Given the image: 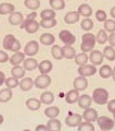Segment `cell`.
Wrapping results in <instances>:
<instances>
[{"label":"cell","mask_w":115,"mask_h":131,"mask_svg":"<svg viewBox=\"0 0 115 131\" xmlns=\"http://www.w3.org/2000/svg\"><path fill=\"white\" fill-rule=\"evenodd\" d=\"M10 57L8 55V52H6L5 50H0V63H5L7 61H9Z\"/></svg>","instance_id":"48"},{"label":"cell","mask_w":115,"mask_h":131,"mask_svg":"<svg viewBox=\"0 0 115 131\" xmlns=\"http://www.w3.org/2000/svg\"><path fill=\"white\" fill-rule=\"evenodd\" d=\"M53 101H54V95H53L52 92L46 91L40 95V102L45 105H51L53 103Z\"/></svg>","instance_id":"27"},{"label":"cell","mask_w":115,"mask_h":131,"mask_svg":"<svg viewBox=\"0 0 115 131\" xmlns=\"http://www.w3.org/2000/svg\"><path fill=\"white\" fill-rule=\"evenodd\" d=\"M3 121H5V118H3V116H2L1 114H0V125H1Z\"/></svg>","instance_id":"56"},{"label":"cell","mask_w":115,"mask_h":131,"mask_svg":"<svg viewBox=\"0 0 115 131\" xmlns=\"http://www.w3.org/2000/svg\"><path fill=\"white\" fill-rule=\"evenodd\" d=\"M108 33H106L104 30H100L99 32L97 33L96 35V40L98 44H105L106 42H108Z\"/></svg>","instance_id":"37"},{"label":"cell","mask_w":115,"mask_h":131,"mask_svg":"<svg viewBox=\"0 0 115 131\" xmlns=\"http://www.w3.org/2000/svg\"><path fill=\"white\" fill-rule=\"evenodd\" d=\"M78 98H79V92L75 89L69 90V91L65 94V101H66V103H68V104L77 103Z\"/></svg>","instance_id":"17"},{"label":"cell","mask_w":115,"mask_h":131,"mask_svg":"<svg viewBox=\"0 0 115 131\" xmlns=\"http://www.w3.org/2000/svg\"><path fill=\"white\" fill-rule=\"evenodd\" d=\"M97 68L96 66H93L92 63L91 64H88L86 63L84 66H79L78 67V70H77V72H78V74L81 75V77H92L97 73Z\"/></svg>","instance_id":"4"},{"label":"cell","mask_w":115,"mask_h":131,"mask_svg":"<svg viewBox=\"0 0 115 131\" xmlns=\"http://www.w3.org/2000/svg\"><path fill=\"white\" fill-rule=\"evenodd\" d=\"M73 86L75 90H77L78 92L80 91H85L88 88V80L86 79V77H77L73 82Z\"/></svg>","instance_id":"9"},{"label":"cell","mask_w":115,"mask_h":131,"mask_svg":"<svg viewBox=\"0 0 115 131\" xmlns=\"http://www.w3.org/2000/svg\"><path fill=\"white\" fill-rule=\"evenodd\" d=\"M20 89L24 92H27L32 90V88L34 86V81L32 80V78H22L21 81H20V84H19Z\"/></svg>","instance_id":"22"},{"label":"cell","mask_w":115,"mask_h":131,"mask_svg":"<svg viewBox=\"0 0 115 131\" xmlns=\"http://www.w3.org/2000/svg\"><path fill=\"white\" fill-rule=\"evenodd\" d=\"M113 117H114V122H115V112L113 113Z\"/></svg>","instance_id":"57"},{"label":"cell","mask_w":115,"mask_h":131,"mask_svg":"<svg viewBox=\"0 0 115 131\" xmlns=\"http://www.w3.org/2000/svg\"><path fill=\"white\" fill-rule=\"evenodd\" d=\"M24 60H25V54L21 52V51H16L10 57L9 62L12 66H19V64H21Z\"/></svg>","instance_id":"16"},{"label":"cell","mask_w":115,"mask_h":131,"mask_svg":"<svg viewBox=\"0 0 115 131\" xmlns=\"http://www.w3.org/2000/svg\"><path fill=\"white\" fill-rule=\"evenodd\" d=\"M5 84H6L7 88L12 90V89L16 88L20 84V81H19V79H16V78H14V77H10V78H7L6 79Z\"/></svg>","instance_id":"43"},{"label":"cell","mask_w":115,"mask_h":131,"mask_svg":"<svg viewBox=\"0 0 115 131\" xmlns=\"http://www.w3.org/2000/svg\"><path fill=\"white\" fill-rule=\"evenodd\" d=\"M49 5H50L51 9H53L54 11L63 10L65 8V1L64 0H49Z\"/></svg>","instance_id":"35"},{"label":"cell","mask_w":115,"mask_h":131,"mask_svg":"<svg viewBox=\"0 0 115 131\" xmlns=\"http://www.w3.org/2000/svg\"><path fill=\"white\" fill-rule=\"evenodd\" d=\"M50 84H51V78L48 74H41L40 73V75L37 77L34 81V85L39 90L47 89Z\"/></svg>","instance_id":"2"},{"label":"cell","mask_w":115,"mask_h":131,"mask_svg":"<svg viewBox=\"0 0 115 131\" xmlns=\"http://www.w3.org/2000/svg\"><path fill=\"white\" fill-rule=\"evenodd\" d=\"M24 6L32 11H36L40 7V0H24Z\"/></svg>","instance_id":"36"},{"label":"cell","mask_w":115,"mask_h":131,"mask_svg":"<svg viewBox=\"0 0 115 131\" xmlns=\"http://www.w3.org/2000/svg\"><path fill=\"white\" fill-rule=\"evenodd\" d=\"M41 102H40V100H38V98H35V97H32V98H28V100L26 101V107L32 110V112H36V110L40 109V107H41Z\"/></svg>","instance_id":"15"},{"label":"cell","mask_w":115,"mask_h":131,"mask_svg":"<svg viewBox=\"0 0 115 131\" xmlns=\"http://www.w3.org/2000/svg\"><path fill=\"white\" fill-rule=\"evenodd\" d=\"M94 15H96V19L99 22H104V21L108 20V14H106V12L104 10H102V9L97 10L96 13H94Z\"/></svg>","instance_id":"46"},{"label":"cell","mask_w":115,"mask_h":131,"mask_svg":"<svg viewBox=\"0 0 115 131\" xmlns=\"http://www.w3.org/2000/svg\"><path fill=\"white\" fill-rule=\"evenodd\" d=\"M92 102L98 105H105L109 101V92L103 88H97L92 92Z\"/></svg>","instance_id":"1"},{"label":"cell","mask_w":115,"mask_h":131,"mask_svg":"<svg viewBox=\"0 0 115 131\" xmlns=\"http://www.w3.org/2000/svg\"><path fill=\"white\" fill-rule=\"evenodd\" d=\"M25 72L26 70L21 66H13V68L11 69V75L16 78V79H22L25 77Z\"/></svg>","instance_id":"25"},{"label":"cell","mask_w":115,"mask_h":131,"mask_svg":"<svg viewBox=\"0 0 115 131\" xmlns=\"http://www.w3.org/2000/svg\"><path fill=\"white\" fill-rule=\"evenodd\" d=\"M14 11H15V7L13 3H9V2L0 3V15H10Z\"/></svg>","instance_id":"18"},{"label":"cell","mask_w":115,"mask_h":131,"mask_svg":"<svg viewBox=\"0 0 115 131\" xmlns=\"http://www.w3.org/2000/svg\"><path fill=\"white\" fill-rule=\"evenodd\" d=\"M39 40L42 45H45V46H51V45L54 44L55 37L53 34H51V33H44V34L40 35Z\"/></svg>","instance_id":"19"},{"label":"cell","mask_w":115,"mask_h":131,"mask_svg":"<svg viewBox=\"0 0 115 131\" xmlns=\"http://www.w3.org/2000/svg\"><path fill=\"white\" fill-rule=\"evenodd\" d=\"M62 52H63V58L65 59H74L76 56V50L73 46L69 45H64L62 47Z\"/></svg>","instance_id":"23"},{"label":"cell","mask_w":115,"mask_h":131,"mask_svg":"<svg viewBox=\"0 0 115 131\" xmlns=\"http://www.w3.org/2000/svg\"><path fill=\"white\" fill-rule=\"evenodd\" d=\"M81 121H83V116L79 114L69 113L68 116L65 118V124H66L68 127H72V128L78 127Z\"/></svg>","instance_id":"6"},{"label":"cell","mask_w":115,"mask_h":131,"mask_svg":"<svg viewBox=\"0 0 115 131\" xmlns=\"http://www.w3.org/2000/svg\"><path fill=\"white\" fill-rule=\"evenodd\" d=\"M12 96H13V92L11 89H2L0 91V103H7L11 100Z\"/></svg>","instance_id":"24"},{"label":"cell","mask_w":115,"mask_h":131,"mask_svg":"<svg viewBox=\"0 0 115 131\" xmlns=\"http://www.w3.org/2000/svg\"><path fill=\"white\" fill-rule=\"evenodd\" d=\"M64 1H69V0H64Z\"/></svg>","instance_id":"58"},{"label":"cell","mask_w":115,"mask_h":131,"mask_svg":"<svg viewBox=\"0 0 115 131\" xmlns=\"http://www.w3.org/2000/svg\"><path fill=\"white\" fill-rule=\"evenodd\" d=\"M108 110L110 113H114L115 112V100H111V101H108Z\"/></svg>","instance_id":"49"},{"label":"cell","mask_w":115,"mask_h":131,"mask_svg":"<svg viewBox=\"0 0 115 131\" xmlns=\"http://www.w3.org/2000/svg\"><path fill=\"white\" fill-rule=\"evenodd\" d=\"M15 36L12 35V34H8L6 35V37L3 38V42H2V46L3 48L6 49V50H11L12 46H13V44L15 43Z\"/></svg>","instance_id":"26"},{"label":"cell","mask_w":115,"mask_h":131,"mask_svg":"<svg viewBox=\"0 0 115 131\" xmlns=\"http://www.w3.org/2000/svg\"><path fill=\"white\" fill-rule=\"evenodd\" d=\"M36 16H37V13H36V11H32V13H30V14H27L26 15V18H24V21L21 23V27L22 30L23 28H25V26L27 25L30 22H32L33 20H36Z\"/></svg>","instance_id":"44"},{"label":"cell","mask_w":115,"mask_h":131,"mask_svg":"<svg viewBox=\"0 0 115 131\" xmlns=\"http://www.w3.org/2000/svg\"><path fill=\"white\" fill-rule=\"evenodd\" d=\"M40 18L41 20H49L55 18V11L53 9H45L40 12Z\"/></svg>","instance_id":"38"},{"label":"cell","mask_w":115,"mask_h":131,"mask_svg":"<svg viewBox=\"0 0 115 131\" xmlns=\"http://www.w3.org/2000/svg\"><path fill=\"white\" fill-rule=\"evenodd\" d=\"M24 21V16L22 12L14 11L9 15V23L12 25H21V23Z\"/></svg>","instance_id":"12"},{"label":"cell","mask_w":115,"mask_h":131,"mask_svg":"<svg viewBox=\"0 0 115 131\" xmlns=\"http://www.w3.org/2000/svg\"><path fill=\"white\" fill-rule=\"evenodd\" d=\"M38 50H39V44L36 40H30L24 47V54L30 57L35 56L38 52Z\"/></svg>","instance_id":"7"},{"label":"cell","mask_w":115,"mask_h":131,"mask_svg":"<svg viewBox=\"0 0 115 131\" xmlns=\"http://www.w3.org/2000/svg\"><path fill=\"white\" fill-rule=\"evenodd\" d=\"M96 45L94 44H89V43H83L80 44V49L83 52H90L91 50H93V48Z\"/></svg>","instance_id":"47"},{"label":"cell","mask_w":115,"mask_h":131,"mask_svg":"<svg viewBox=\"0 0 115 131\" xmlns=\"http://www.w3.org/2000/svg\"><path fill=\"white\" fill-rule=\"evenodd\" d=\"M39 27H40L39 22H37L36 20H33L32 22H30L25 26V31L28 33V34H34V33H36L39 30Z\"/></svg>","instance_id":"33"},{"label":"cell","mask_w":115,"mask_h":131,"mask_svg":"<svg viewBox=\"0 0 115 131\" xmlns=\"http://www.w3.org/2000/svg\"><path fill=\"white\" fill-rule=\"evenodd\" d=\"M78 103V106L81 109H86V108H89L91 107V104H92V97L88 95V94H84V95H79V98L77 101Z\"/></svg>","instance_id":"11"},{"label":"cell","mask_w":115,"mask_h":131,"mask_svg":"<svg viewBox=\"0 0 115 131\" xmlns=\"http://www.w3.org/2000/svg\"><path fill=\"white\" fill-rule=\"evenodd\" d=\"M40 24V27H44V28H52L56 25V20L54 19H49V20H41L39 22Z\"/></svg>","instance_id":"42"},{"label":"cell","mask_w":115,"mask_h":131,"mask_svg":"<svg viewBox=\"0 0 115 131\" xmlns=\"http://www.w3.org/2000/svg\"><path fill=\"white\" fill-rule=\"evenodd\" d=\"M47 126L49 130H61L62 129V125H61V121L56 118H50L49 121L47 122Z\"/></svg>","instance_id":"34"},{"label":"cell","mask_w":115,"mask_h":131,"mask_svg":"<svg viewBox=\"0 0 115 131\" xmlns=\"http://www.w3.org/2000/svg\"><path fill=\"white\" fill-rule=\"evenodd\" d=\"M103 54L100 51V50H91L90 51V55H89V60L93 66H101L102 62H103Z\"/></svg>","instance_id":"8"},{"label":"cell","mask_w":115,"mask_h":131,"mask_svg":"<svg viewBox=\"0 0 115 131\" xmlns=\"http://www.w3.org/2000/svg\"><path fill=\"white\" fill-rule=\"evenodd\" d=\"M6 79H7V78H6V74H5V73H3L2 71H0V86L5 84Z\"/></svg>","instance_id":"52"},{"label":"cell","mask_w":115,"mask_h":131,"mask_svg":"<svg viewBox=\"0 0 115 131\" xmlns=\"http://www.w3.org/2000/svg\"><path fill=\"white\" fill-rule=\"evenodd\" d=\"M83 116V119L86 120V121H90V122H93V121H97L98 117H99V115H98V112L94 108H86L84 109V114L81 115Z\"/></svg>","instance_id":"10"},{"label":"cell","mask_w":115,"mask_h":131,"mask_svg":"<svg viewBox=\"0 0 115 131\" xmlns=\"http://www.w3.org/2000/svg\"><path fill=\"white\" fill-rule=\"evenodd\" d=\"M97 122H98V126L101 130H111L114 128L115 126V122L113 119H111L110 117H106V116H101V117H98L97 119Z\"/></svg>","instance_id":"5"},{"label":"cell","mask_w":115,"mask_h":131,"mask_svg":"<svg viewBox=\"0 0 115 131\" xmlns=\"http://www.w3.org/2000/svg\"><path fill=\"white\" fill-rule=\"evenodd\" d=\"M80 19V15L77 11H69L64 15V22L66 24H75L78 22Z\"/></svg>","instance_id":"14"},{"label":"cell","mask_w":115,"mask_h":131,"mask_svg":"<svg viewBox=\"0 0 115 131\" xmlns=\"http://www.w3.org/2000/svg\"><path fill=\"white\" fill-rule=\"evenodd\" d=\"M81 42L83 43H89V44H94L96 45L97 40H96V35L91 34V33H86L81 36Z\"/></svg>","instance_id":"45"},{"label":"cell","mask_w":115,"mask_h":131,"mask_svg":"<svg viewBox=\"0 0 115 131\" xmlns=\"http://www.w3.org/2000/svg\"><path fill=\"white\" fill-rule=\"evenodd\" d=\"M23 68L25 69L26 71H34L38 68V61L34 58H32V57H30V58H27L23 61Z\"/></svg>","instance_id":"21"},{"label":"cell","mask_w":115,"mask_h":131,"mask_svg":"<svg viewBox=\"0 0 115 131\" xmlns=\"http://www.w3.org/2000/svg\"><path fill=\"white\" fill-rule=\"evenodd\" d=\"M21 47H22V45H21V43H20V40L16 39V40H15V43L13 44V46H12V48H11V51H13V52L20 51Z\"/></svg>","instance_id":"51"},{"label":"cell","mask_w":115,"mask_h":131,"mask_svg":"<svg viewBox=\"0 0 115 131\" xmlns=\"http://www.w3.org/2000/svg\"><path fill=\"white\" fill-rule=\"evenodd\" d=\"M93 21L90 18H85L83 21H81V23H80V26H81V28H83L84 31H87V32H89L90 30H92L93 28Z\"/></svg>","instance_id":"41"},{"label":"cell","mask_w":115,"mask_h":131,"mask_svg":"<svg viewBox=\"0 0 115 131\" xmlns=\"http://www.w3.org/2000/svg\"><path fill=\"white\" fill-rule=\"evenodd\" d=\"M51 55L55 60H61L63 58V52H62V47L59 45H52L51 48Z\"/></svg>","instance_id":"32"},{"label":"cell","mask_w":115,"mask_h":131,"mask_svg":"<svg viewBox=\"0 0 115 131\" xmlns=\"http://www.w3.org/2000/svg\"><path fill=\"white\" fill-rule=\"evenodd\" d=\"M53 68V64L50 60H42L38 63V70L41 74H49Z\"/></svg>","instance_id":"13"},{"label":"cell","mask_w":115,"mask_h":131,"mask_svg":"<svg viewBox=\"0 0 115 131\" xmlns=\"http://www.w3.org/2000/svg\"><path fill=\"white\" fill-rule=\"evenodd\" d=\"M84 1H86V0H84Z\"/></svg>","instance_id":"59"},{"label":"cell","mask_w":115,"mask_h":131,"mask_svg":"<svg viewBox=\"0 0 115 131\" xmlns=\"http://www.w3.org/2000/svg\"><path fill=\"white\" fill-rule=\"evenodd\" d=\"M112 78H113V80L115 81V67L112 69Z\"/></svg>","instance_id":"55"},{"label":"cell","mask_w":115,"mask_h":131,"mask_svg":"<svg viewBox=\"0 0 115 131\" xmlns=\"http://www.w3.org/2000/svg\"><path fill=\"white\" fill-rule=\"evenodd\" d=\"M40 130H49V128H48V126L46 125H38L36 127V131H40Z\"/></svg>","instance_id":"53"},{"label":"cell","mask_w":115,"mask_h":131,"mask_svg":"<svg viewBox=\"0 0 115 131\" xmlns=\"http://www.w3.org/2000/svg\"><path fill=\"white\" fill-rule=\"evenodd\" d=\"M45 115H46V117H48L49 119L50 118H56L60 115V109L56 106H49V107L45 109Z\"/></svg>","instance_id":"29"},{"label":"cell","mask_w":115,"mask_h":131,"mask_svg":"<svg viewBox=\"0 0 115 131\" xmlns=\"http://www.w3.org/2000/svg\"><path fill=\"white\" fill-rule=\"evenodd\" d=\"M78 131H93L94 130V126L92 125V122L90 121H81L79 126L77 127Z\"/></svg>","instance_id":"39"},{"label":"cell","mask_w":115,"mask_h":131,"mask_svg":"<svg viewBox=\"0 0 115 131\" xmlns=\"http://www.w3.org/2000/svg\"><path fill=\"white\" fill-rule=\"evenodd\" d=\"M110 15H111V18H113L115 20V6L110 10Z\"/></svg>","instance_id":"54"},{"label":"cell","mask_w":115,"mask_h":131,"mask_svg":"<svg viewBox=\"0 0 115 131\" xmlns=\"http://www.w3.org/2000/svg\"><path fill=\"white\" fill-rule=\"evenodd\" d=\"M59 38L61 39L64 45H69L73 46V44H75L76 42V37L75 35H73L72 32H69L68 30H62L59 33Z\"/></svg>","instance_id":"3"},{"label":"cell","mask_w":115,"mask_h":131,"mask_svg":"<svg viewBox=\"0 0 115 131\" xmlns=\"http://www.w3.org/2000/svg\"><path fill=\"white\" fill-rule=\"evenodd\" d=\"M77 12H78L79 15L83 16V18H90V16L92 15V8L90 7L88 3H81L78 7Z\"/></svg>","instance_id":"20"},{"label":"cell","mask_w":115,"mask_h":131,"mask_svg":"<svg viewBox=\"0 0 115 131\" xmlns=\"http://www.w3.org/2000/svg\"><path fill=\"white\" fill-rule=\"evenodd\" d=\"M102 54H103V57L106 60H109V61H114L115 60V49H114V47L110 46V45L104 47Z\"/></svg>","instance_id":"28"},{"label":"cell","mask_w":115,"mask_h":131,"mask_svg":"<svg viewBox=\"0 0 115 131\" xmlns=\"http://www.w3.org/2000/svg\"><path fill=\"white\" fill-rule=\"evenodd\" d=\"M99 74L103 79H109L110 77H112V68L109 64H102L99 70Z\"/></svg>","instance_id":"30"},{"label":"cell","mask_w":115,"mask_h":131,"mask_svg":"<svg viewBox=\"0 0 115 131\" xmlns=\"http://www.w3.org/2000/svg\"><path fill=\"white\" fill-rule=\"evenodd\" d=\"M108 42L110 44V46L115 47V32L114 33H110V35L108 36Z\"/></svg>","instance_id":"50"},{"label":"cell","mask_w":115,"mask_h":131,"mask_svg":"<svg viewBox=\"0 0 115 131\" xmlns=\"http://www.w3.org/2000/svg\"><path fill=\"white\" fill-rule=\"evenodd\" d=\"M75 63L77 66H84L88 62V60H89V57L87 56V54L86 52H79V54H76L75 56Z\"/></svg>","instance_id":"31"},{"label":"cell","mask_w":115,"mask_h":131,"mask_svg":"<svg viewBox=\"0 0 115 131\" xmlns=\"http://www.w3.org/2000/svg\"><path fill=\"white\" fill-rule=\"evenodd\" d=\"M104 31L106 33H114L115 32V20L114 19H108L104 21Z\"/></svg>","instance_id":"40"}]
</instances>
